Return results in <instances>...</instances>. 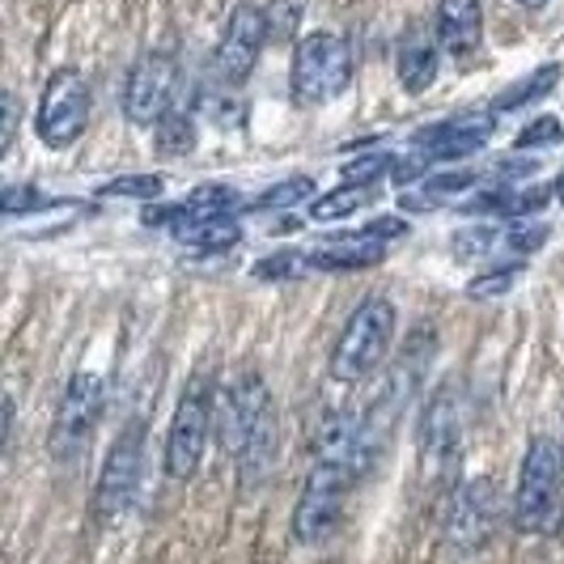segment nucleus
Instances as JSON below:
<instances>
[{"label": "nucleus", "instance_id": "nucleus-1", "mask_svg": "<svg viewBox=\"0 0 564 564\" xmlns=\"http://www.w3.org/2000/svg\"><path fill=\"white\" fill-rule=\"evenodd\" d=\"M395 339V306L387 297H366L357 311L348 314L339 344L332 352V378L336 382H361L366 373L382 366L387 348Z\"/></svg>", "mask_w": 564, "mask_h": 564}, {"label": "nucleus", "instance_id": "nucleus-2", "mask_svg": "<svg viewBox=\"0 0 564 564\" xmlns=\"http://www.w3.org/2000/svg\"><path fill=\"white\" fill-rule=\"evenodd\" d=\"M217 433V403H213V373L199 369L192 373V382L183 387L178 408H174V421H170L166 437V471L174 480H192L204 458L208 437Z\"/></svg>", "mask_w": 564, "mask_h": 564}, {"label": "nucleus", "instance_id": "nucleus-3", "mask_svg": "<svg viewBox=\"0 0 564 564\" xmlns=\"http://www.w3.org/2000/svg\"><path fill=\"white\" fill-rule=\"evenodd\" d=\"M561 522V451L547 437H531L518 497H513V527L527 535H547Z\"/></svg>", "mask_w": 564, "mask_h": 564}, {"label": "nucleus", "instance_id": "nucleus-4", "mask_svg": "<svg viewBox=\"0 0 564 564\" xmlns=\"http://www.w3.org/2000/svg\"><path fill=\"white\" fill-rule=\"evenodd\" d=\"M352 77V47L344 34L332 30H314L297 43L293 52V68H289V85L297 102H327Z\"/></svg>", "mask_w": 564, "mask_h": 564}, {"label": "nucleus", "instance_id": "nucleus-5", "mask_svg": "<svg viewBox=\"0 0 564 564\" xmlns=\"http://www.w3.org/2000/svg\"><path fill=\"white\" fill-rule=\"evenodd\" d=\"M361 480L352 467H339V463H314L311 480L302 488V501L293 509V539L297 543H323V539L336 531L339 509L348 488Z\"/></svg>", "mask_w": 564, "mask_h": 564}, {"label": "nucleus", "instance_id": "nucleus-6", "mask_svg": "<svg viewBox=\"0 0 564 564\" xmlns=\"http://www.w3.org/2000/svg\"><path fill=\"white\" fill-rule=\"evenodd\" d=\"M89 123V85L82 73L59 68L43 89V107H39V137L52 149H68Z\"/></svg>", "mask_w": 564, "mask_h": 564}, {"label": "nucleus", "instance_id": "nucleus-7", "mask_svg": "<svg viewBox=\"0 0 564 564\" xmlns=\"http://www.w3.org/2000/svg\"><path fill=\"white\" fill-rule=\"evenodd\" d=\"M174 98V56L170 52H149L132 64L128 85H123V115L141 128L162 123Z\"/></svg>", "mask_w": 564, "mask_h": 564}, {"label": "nucleus", "instance_id": "nucleus-8", "mask_svg": "<svg viewBox=\"0 0 564 564\" xmlns=\"http://www.w3.org/2000/svg\"><path fill=\"white\" fill-rule=\"evenodd\" d=\"M268 412H272V395H268L263 378L247 369L226 395H221V403H217V437H221V451L226 454L247 451L254 424L263 421Z\"/></svg>", "mask_w": 564, "mask_h": 564}, {"label": "nucleus", "instance_id": "nucleus-9", "mask_svg": "<svg viewBox=\"0 0 564 564\" xmlns=\"http://www.w3.org/2000/svg\"><path fill=\"white\" fill-rule=\"evenodd\" d=\"M141 454H144V421H128V429L115 437L102 480H98V518H115L119 509L137 497V480H141Z\"/></svg>", "mask_w": 564, "mask_h": 564}, {"label": "nucleus", "instance_id": "nucleus-10", "mask_svg": "<svg viewBox=\"0 0 564 564\" xmlns=\"http://www.w3.org/2000/svg\"><path fill=\"white\" fill-rule=\"evenodd\" d=\"M263 43H268V13L254 4H238L229 13V26L217 43V56H213L217 77L229 85H242L254 73V59L263 52Z\"/></svg>", "mask_w": 564, "mask_h": 564}, {"label": "nucleus", "instance_id": "nucleus-11", "mask_svg": "<svg viewBox=\"0 0 564 564\" xmlns=\"http://www.w3.org/2000/svg\"><path fill=\"white\" fill-rule=\"evenodd\" d=\"M102 412V382L94 373H77L68 382V391L59 395L56 421H52V454L56 458H73L85 446L89 429Z\"/></svg>", "mask_w": 564, "mask_h": 564}, {"label": "nucleus", "instance_id": "nucleus-12", "mask_svg": "<svg viewBox=\"0 0 564 564\" xmlns=\"http://www.w3.org/2000/svg\"><path fill=\"white\" fill-rule=\"evenodd\" d=\"M497 513H501V497H497V484L492 480H471L454 492L451 518H446V539H451L458 552H476L488 543L492 527H497Z\"/></svg>", "mask_w": 564, "mask_h": 564}, {"label": "nucleus", "instance_id": "nucleus-13", "mask_svg": "<svg viewBox=\"0 0 564 564\" xmlns=\"http://www.w3.org/2000/svg\"><path fill=\"white\" fill-rule=\"evenodd\" d=\"M492 132V115H471V119H451L442 128H429L416 137V153L424 162H458V158H471L488 144Z\"/></svg>", "mask_w": 564, "mask_h": 564}, {"label": "nucleus", "instance_id": "nucleus-14", "mask_svg": "<svg viewBox=\"0 0 564 564\" xmlns=\"http://www.w3.org/2000/svg\"><path fill=\"white\" fill-rule=\"evenodd\" d=\"M238 204V196L221 187V183H208V187H196L187 199H178V204H166V208H158V204H149L144 208V221L149 226H166L170 234L183 226H196V221H213V217H229V208Z\"/></svg>", "mask_w": 564, "mask_h": 564}, {"label": "nucleus", "instance_id": "nucleus-15", "mask_svg": "<svg viewBox=\"0 0 564 564\" xmlns=\"http://www.w3.org/2000/svg\"><path fill=\"white\" fill-rule=\"evenodd\" d=\"M480 0H442V9H437V43H442V52H451V56L476 52L480 47Z\"/></svg>", "mask_w": 564, "mask_h": 564}, {"label": "nucleus", "instance_id": "nucleus-16", "mask_svg": "<svg viewBox=\"0 0 564 564\" xmlns=\"http://www.w3.org/2000/svg\"><path fill=\"white\" fill-rule=\"evenodd\" d=\"M382 254H387V242H373V238H361V234H348L339 247L314 251V268H318V272H361V268L382 263Z\"/></svg>", "mask_w": 564, "mask_h": 564}, {"label": "nucleus", "instance_id": "nucleus-17", "mask_svg": "<svg viewBox=\"0 0 564 564\" xmlns=\"http://www.w3.org/2000/svg\"><path fill=\"white\" fill-rule=\"evenodd\" d=\"M454 437H458V412H454V395H437L424 412V463L433 467L437 458L446 463L454 451Z\"/></svg>", "mask_w": 564, "mask_h": 564}, {"label": "nucleus", "instance_id": "nucleus-18", "mask_svg": "<svg viewBox=\"0 0 564 564\" xmlns=\"http://www.w3.org/2000/svg\"><path fill=\"white\" fill-rule=\"evenodd\" d=\"M556 196V187H509V192H488L476 204H467V213H501V217H531L539 208H547V199Z\"/></svg>", "mask_w": 564, "mask_h": 564}, {"label": "nucleus", "instance_id": "nucleus-19", "mask_svg": "<svg viewBox=\"0 0 564 564\" xmlns=\"http://www.w3.org/2000/svg\"><path fill=\"white\" fill-rule=\"evenodd\" d=\"M174 238L183 242V247H196V251H226L234 247L238 238H242V229L238 221H229V217H213V221H196V226H183L174 229Z\"/></svg>", "mask_w": 564, "mask_h": 564}, {"label": "nucleus", "instance_id": "nucleus-20", "mask_svg": "<svg viewBox=\"0 0 564 564\" xmlns=\"http://www.w3.org/2000/svg\"><path fill=\"white\" fill-rule=\"evenodd\" d=\"M399 82L408 94H424L429 85L437 82V52L429 43H408L399 52Z\"/></svg>", "mask_w": 564, "mask_h": 564}, {"label": "nucleus", "instance_id": "nucleus-21", "mask_svg": "<svg viewBox=\"0 0 564 564\" xmlns=\"http://www.w3.org/2000/svg\"><path fill=\"white\" fill-rule=\"evenodd\" d=\"M467 187H476V170H446V174H433L421 192H408L403 208H433L437 199H451Z\"/></svg>", "mask_w": 564, "mask_h": 564}, {"label": "nucleus", "instance_id": "nucleus-22", "mask_svg": "<svg viewBox=\"0 0 564 564\" xmlns=\"http://www.w3.org/2000/svg\"><path fill=\"white\" fill-rule=\"evenodd\" d=\"M561 82V68L556 64H543V68H535L531 77H522L518 85H509L506 94L492 102V115L501 111H518V107H527V102H535V98H543L552 85Z\"/></svg>", "mask_w": 564, "mask_h": 564}, {"label": "nucleus", "instance_id": "nucleus-23", "mask_svg": "<svg viewBox=\"0 0 564 564\" xmlns=\"http://www.w3.org/2000/svg\"><path fill=\"white\" fill-rule=\"evenodd\" d=\"M166 192L162 174H123L98 187V199H158Z\"/></svg>", "mask_w": 564, "mask_h": 564}, {"label": "nucleus", "instance_id": "nucleus-24", "mask_svg": "<svg viewBox=\"0 0 564 564\" xmlns=\"http://www.w3.org/2000/svg\"><path fill=\"white\" fill-rule=\"evenodd\" d=\"M314 199V178L311 174H293V178H284L276 187H268L259 199H251L254 213H268V208H293V204H306Z\"/></svg>", "mask_w": 564, "mask_h": 564}, {"label": "nucleus", "instance_id": "nucleus-25", "mask_svg": "<svg viewBox=\"0 0 564 564\" xmlns=\"http://www.w3.org/2000/svg\"><path fill=\"white\" fill-rule=\"evenodd\" d=\"M314 268V254L306 251H281V254H268L254 263V276L259 281H293V276H306Z\"/></svg>", "mask_w": 564, "mask_h": 564}, {"label": "nucleus", "instance_id": "nucleus-26", "mask_svg": "<svg viewBox=\"0 0 564 564\" xmlns=\"http://www.w3.org/2000/svg\"><path fill=\"white\" fill-rule=\"evenodd\" d=\"M196 144V132H192V119L187 115H174L170 111L162 123H158V149H162V158H178V153H187Z\"/></svg>", "mask_w": 564, "mask_h": 564}, {"label": "nucleus", "instance_id": "nucleus-27", "mask_svg": "<svg viewBox=\"0 0 564 564\" xmlns=\"http://www.w3.org/2000/svg\"><path fill=\"white\" fill-rule=\"evenodd\" d=\"M497 247H509L501 229H463V234H454V254L458 259H488Z\"/></svg>", "mask_w": 564, "mask_h": 564}, {"label": "nucleus", "instance_id": "nucleus-28", "mask_svg": "<svg viewBox=\"0 0 564 564\" xmlns=\"http://www.w3.org/2000/svg\"><path fill=\"white\" fill-rule=\"evenodd\" d=\"M513 281H518V263H501V268H488V272H480L476 281L467 284V297H476V302H492V297L509 293V289H513Z\"/></svg>", "mask_w": 564, "mask_h": 564}, {"label": "nucleus", "instance_id": "nucleus-29", "mask_svg": "<svg viewBox=\"0 0 564 564\" xmlns=\"http://www.w3.org/2000/svg\"><path fill=\"white\" fill-rule=\"evenodd\" d=\"M357 208H361V196H357L352 187H336L332 196L311 199V217H314V221H344V217H352Z\"/></svg>", "mask_w": 564, "mask_h": 564}, {"label": "nucleus", "instance_id": "nucleus-30", "mask_svg": "<svg viewBox=\"0 0 564 564\" xmlns=\"http://www.w3.org/2000/svg\"><path fill=\"white\" fill-rule=\"evenodd\" d=\"M387 170H395V158H387V153L361 158V162L344 166V174H339V187H352V192H361V187H369L378 174H387Z\"/></svg>", "mask_w": 564, "mask_h": 564}, {"label": "nucleus", "instance_id": "nucleus-31", "mask_svg": "<svg viewBox=\"0 0 564 564\" xmlns=\"http://www.w3.org/2000/svg\"><path fill=\"white\" fill-rule=\"evenodd\" d=\"M561 141H564L561 119L543 115V119H531V123L522 128V137H518V149H535V144H561Z\"/></svg>", "mask_w": 564, "mask_h": 564}, {"label": "nucleus", "instance_id": "nucleus-32", "mask_svg": "<svg viewBox=\"0 0 564 564\" xmlns=\"http://www.w3.org/2000/svg\"><path fill=\"white\" fill-rule=\"evenodd\" d=\"M47 204H52V196H43V192H34V187H9V192H4V213H9V217H22L30 208H47Z\"/></svg>", "mask_w": 564, "mask_h": 564}, {"label": "nucleus", "instance_id": "nucleus-33", "mask_svg": "<svg viewBox=\"0 0 564 564\" xmlns=\"http://www.w3.org/2000/svg\"><path fill=\"white\" fill-rule=\"evenodd\" d=\"M361 238H373V242H391L399 234H408V221H399V217H378V221H369L366 229H357Z\"/></svg>", "mask_w": 564, "mask_h": 564}, {"label": "nucleus", "instance_id": "nucleus-34", "mask_svg": "<svg viewBox=\"0 0 564 564\" xmlns=\"http://www.w3.org/2000/svg\"><path fill=\"white\" fill-rule=\"evenodd\" d=\"M424 166H429V162L416 153V158H403V162H395V170H391V174H395V183H403V187H408V183H416V178H421Z\"/></svg>", "mask_w": 564, "mask_h": 564}, {"label": "nucleus", "instance_id": "nucleus-35", "mask_svg": "<svg viewBox=\"0 0 564 564\" xmlns=\"http://www.w3.org/2000/svg\"><path fill=\"white\" fill-rule=\"evenodd\" d=\"M13 128H18V98L9 94V98H4V144L13 141Z\"/></svg>", "mask_w": 564, "mask_h": 564}, {"label": "nucleus", "instance_id": "nucleus-36", "mask_svg": "<svg viewBox=\"0 0 564 564\" xmlns=\"http://www.w3.org/2000/svg\"><path fill=\"white\" fill-rule=\"evenodd\" d=\"M518 4H527V9H543L547 0H518Z\"/></svg>", "mask_w": 564, "mask_h": 564}, {"label": "nucleus", "instance_id": "nucleus-37", "mask_svg": "<svg viewBox=\"0 0 564 564\" xmlns=\"http://www.w3.org/2000/svg\"><path fill=\"white\" fill-rule=\"evenodd\" d=\"M556 199H561V204H564V174H561V178H556Z\"/></svg>", "mask_w": 564, "mask_h": 564}]
</instances>
